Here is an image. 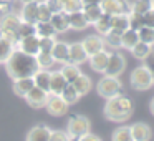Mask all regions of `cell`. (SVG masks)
I'll use <instances>...</instances> for the list:
<instances>
[{
  "label": "cell",
  "mask_w": 154,
  "mask_h": 141,
  "mask_svg": "<svg viewBox=\"0 0 154 141\" xmlns=\"http://www.w3.org/2000/svg\"><path fill=\"white\" fill-rule=\"evenodd\" d=\"M4 67H5L7 75L12 80H17V78H30L38 70L37 57L35 55H28L25 52H20L17 48L10 55V58L4 63Z\"/></svg>",
  "instance_id": "cell-1"
},
{
  "label": "cell",
  "mask_w": 154,
  "mask_h": 141,
  "mask_svg": "<svg viewBox=\"0 0 154 141\" xmlns=\"http://www.w3.org/2000/svg\"><path fill=\"white\" fill-rule=\"evenodd\" d=\"M104 116L109 121H114V123H124L128 121L134 113V101L131 100L128 95H118V96H113L109 100H106V105H104L103 110Z\"/></svg>",
  "instance_id": "cell-2"
},
{
  "label": "cell",
  "mask_w": 154,
  "mask_h": 141,
  "mask_svg": "<svg viewBox=\"0 0 154 141\" xmlns=\"http://www.w3.org/2000/svg\"><path fill=\"white\" fill-rule=\"evenodd\" d=\"M22 24V18L15 12H7L0 17V37L7 38L8 42L17 45L18 42V27Z\"/></svg>",
  "instance_id": "cell-3"
},
{
  "label": "cell",
  "mask_w": 154,
  "mask_h": 141,
  "mask_svg": "<svg viewBox=\"0 0 154 141\" xmlns=\"http://www.w3.org/2000/svg\"><path fill=\"white\" fill-rule=\"evenodd\" d=\"M129 83L134 90L137 91H146L154 86V77L151 73L147 65H139L136 67L129 75Z\"/></svg>",
  "instance_id": "cell-4"
},
{
  "label": "cell",
  "mask_w": 154,
  "mask_h": 141,
  "mask_svg": "<svg viewBox=\"0 0 154 141\" xmlns=\"http://www.w3.org/2000/svg\"><path fill=\"white\" fill-rule=\"evenodd\" d=\"M96 91L100 96L104 100H109L113 96L123 93V83H121L119 77H109V75H103L100 81L96 83Z\"/></svg>",
  "instance_id": "cell-5"
},
{
  "label": "cell",
  "mask_w": 154,
  "mask_h": 141,
  "mask_svg": "<svg viewBox=\"0 0 154 141\" xmlns=\"http://www.w3.org/2000/svg\"><path fill=\"white\" fill-rule=\"evenodd\" d=\"M88 131H91V123L86 116H83V114H73V116L68 120L66 133L70 134L71 141H75L76 138L86 134Z\"/></svg>",
  "instance_id": "cell-6"
},
{
  "label": "cell",
  "mask_w": 154,
  "mask_h": 141,
  "mask_svg": "<svg viewBox=\"0 0 154 141\" xmlns=\"http://www.w3.org/2000/svg\"><path fill=\"white\" fill-rule=\"evenodd\" d=\"M126 70V58L121 52H109V58H108V65L103 75H109V77H121L123 71Z\"/></svg>",
  "instance_id": "cell-7"
},
{
  "label": "cell",
  "mask_w": 154,
  "mask_h": 141,
  "mask_svg": "<svg viewBox=\"0 0 154 141\" xmlns=\"http://www.w3.org/2000/svg\"><path fill=\"white\" fill-rule=\"evenodd\" d=\"M45 108H47L48 114L50 116H65V114L68 113V105L65 103V100L60 96V95H48V100H47V105H45Z\"/></svg>",
  "instance_id": "cell-8"
},
{
  "label": "cell",
  "mask_w": 154,
  "mask_h": 141,
  "mask_svg": "<svg viewBox=\"0 0 154 141\" xmlns=\"http://www.w3.org/2000/svg\"><path fill=\"white\" fill-rule=\"evenodd\" d=\"M48 91L42 90L38 86H33L27 95H25V101H27L28 106L35 108V110H40V108H45L47 105V100H48Z\"/></svg>",
  "instance_id": "cell-9"
},
{
  "label": "cell",
  "mask_w": 154,
  "mask_h": 141,
  "mask_svg": "<svg viewBox=\"0 0 154 141\" xmlns=\"http://www.w3.org/2000/svg\"><path fill=\"white\" fill-rule=\"evenodd\" d=\"M101 8L108 15L129 14V2L128 0H101Z\"/></svg>",
  "instance_id": "cell-10"
},
{
  "label": "cell",
  "mask_w": 154,
  "mask_h": 141,
  "mask_svg": "<svg viewBox=\"0 0 154 141\" xmlns=\"http://www.w3.org/2000/svg\"><path fill=\"white\" fill-rule=\"evenodd\" d=\"M15 48L20 52H25L28 55H37L40 52V37L38 35H28V37H22L17 42Z\"/></svg>",
  "instance_id": "cell-11"
},
{
  "label": "cell",
  "mask_w": 154,
  "mask_h": 141,
  "mask_svg": "<svg viewBox=\"0 0 154 141\" xmlns=\"http://www.w3.org/2000/svg\"><path fill=\"white\" fill-rule=\"evenodd\" d=\"M108 58H109V52H106V48L98 53H93L88 57V63H90V68L96 73H104L108 65Z\"/></svg>",
  "instance_id": "cell-12"
},
{
  "label": "cell",
  "mask_w": 154,
  "mask_h": 141,
  "mask_svg": "<svg viewBox=\"0 0 154 141\" xmlns=\"http://www.w3.org/2000/svg\"><path fill=\"white\" fill-rule=\"evenodd\" d=\"M22 22H27V24H37L38 22V2H27V4H22V8L18 12Z\"/></svg>",
  "instance_id": "cell-13"
},
{
  "label": "cell",
  "mask_w": 154,
  "mask_h": 141,
  "mask_svg": "<svg viewBox=\"0 0 154 141\" xmlns=\"http://www.w3.org/2000/svg\"><path fill=\"white\" fill-rule=\"evenodd\" d=\"M81 45H83L85 52L88 53V57L93 53H98V52L104 50V40L103 37H101L100 33H94V35H88L86 38H85L83 42H81Z\"/></svg>",
  "instance_id": "cell-14"
},
{
  "label": "cell",
  "mask_w": 154,
  "mask_h": 141,
  "mask_svg": "<svg viewBox=\"0 0 154 141\" xmlns=\"http://www.w3.org/2000/svg\"><path fill=\"white\" fill-rule=\"evenodd\" d=\"M131 136H133V141H149L152 138V131H151V126L146 123H137L131 124Z\"/></svg>",
  "instance_id": "cell-15"
},
{
  "label": "cell",
  "mask_w": 154,
  "mask_h": 141,
  "mask_svg": "<svg viewBox=\"0 0 154 141\" xmlns=\"http://www.w3.org/2000/svg\"><path fill=\"white\" fill-rule=\"evenodd\" d=\"M66 85H68V81L61 75L60 70L50 71V88H48V93L50 95H61V91L65 90Z\"/></svg>",
  "instance_id": "cell-16"
},
{
  "label": "cell",
  "mask_w": 154,
  "mask_h": 141,
  "mask_svg": "<svg viewBox=\"0 0 154 141\" xmlns=\"http://www.w3.org/2000/svg\"><path fill=\"white\" fill-rule=\"evenodd\" d=\"M68 61L75 65H81L85 61H88V53L85 52L81 42H75L70 43V53H68Z\"/></svg>",
  "instance_id": "cell-17"
},
{
  "label": "cell",
  "mask_w": 154,
  "mask_h": 141,
  "mask_svg": "<svg viewBox=\"0 0 154 141\" xmlns=\"http://www.w3.org/2000/svg\"><path fill=\"white\" fill-rule=\"evenodd\" d=\"M68 53H70V43L66 42H60L57 40L51 48V57H53L55 63L61 65V63H66L68 61Z\"/></svg>",
  "instance_id": "cell-18"
},
{
  "label": "cell",
  "mask_w": 154,
  "mask_h": 141,
  "mask_svg": "<svg viewBox=\"0 0 154 141\" xmlns=\"http://www.w3.org/2000/svg\"><path fill=\"white\" fill-rule=\"evenodd\" d=\"M50 24L53 27V30L58 33H65L66 30H70V22H68V14L66 12H55L50 18Z\"/></svg>",
  "instance_id": "cell-19"
},
{
  "label": "cell",
  "mask_w": 154,
  "mask_h": 141,
  "mask_svg": "<svg viewBox=\"0 0 154 141\" xmlns=\"http://www.w3.org/2000/svg\"><path fill=\"white\" fill-rule=\"evenodd\" d=\"M51 130L47 124H35L27 134V141H50Z\"/></svg>",
  "instance_id": "cell-20"
},
{
  "label": "cell",
  "mask_w": 154,
  "mask_h": 141,
  "mask_svg": "<svg viewBox=\"0 0 154 141\" xmlns=\"http://www.w3.org/2000/svg\"><path fill=\"white\" fill-rule=\"evenodd\" d=\"M68 22H70V28L71 30H85V28L90 27V24H88L86 17H85L83 10H76V12H71V14H68Z\"/></svg>",
  "instance_id": "cell-21"
},
{
  "label": "cell",
  "mask_w": 154,
  "mask_h": 141,
  "mask_svg": "<svg viewBox=\"0 0 154 141\" xmlns=\"http://www.w3.org/2000/svg\"><path fill=\"white\" fill-rule=\"evenodd\" d=\"M35 86V81L33 78H17V80H14V93L17 95V96L20 98H25V95L28 93V91L32 90V88Z\"/></svg>",
  "instance_id": "cell-22"
},
{
  "label": "cell",
  "mask_w": 154,
  "mask_h": 141,
  "mask_svg": "<svg viewBox=\"0 0 154 141\" xmlns=\"http://www.w3.org/2000/svg\"><path fill=\"white\" fill-rule=\"evenodd\" d=\"M152 45H149V43H144V42H137L136 45H134L133 48H131V53H133V57L136 58V60H139V61H144V60H147V58L152 55Z\"/></svg>",
  "instance_id": "cell-23"
},
{
  "label": "cell",
  "mask_w": 154,
  "mask_h": 141,
  "mask_svg": "<svg viewBox=\"0 0 154 141\" xmlns=\"http://www.w3.org/2000/svg\"><path fill=\"white\" fill-rule=\"evenodd\" d=\"M121 33H123V32L111 28L106 35H103L104 47L109 48V50H119L121 48Z\"/></svg>",
  "instance_id": "cell-24"
},
{
  "label": "cell",
  "mask_w": 154,
  "mask_h": 141,
  "mask_svg": "<svg viewBox=\"0 0 154 141\" xmlns=\"http://www.w3.org/2000/svg\"><path fill=\"white\" fill-rule=\"evenodd\" d=\"M75 86V90L78 91V93L81 95V96H85V95H88L91 91V86H93V83H91V78L86 77L85 73H80L76 77V80L71 83Z\"/></svg>",
  "instance_id": "cell-25"
},
{
  "label": "cell",
  "mask_w": 154,
  "mask_h": 141,
  "mask_svg": "<svg viewBox=\"0 0 154 141\" xmlns=\"http://www.w3.org/2000/svg\"><path fill=\"white\" fill-rule=\"evenodd\" d=\"M81 10H83V14H85V17H86V20L90 25H94L101 18V15L104 14L101 5H83Z\"/></svg>",
  "instance_id": "cell-26"
},
{
  "label": "cell",
  "mask_w": 154,
  "mask_h": 141,
  "mask_svg": "<svg viewBox=\"0 0 154 141\" xmlns=\"http://www.w3.org/2000/svg\"><path fill=\"white\" fill-rule=\"evenodd\" d=\"M139 42V35H137V30H133V28H126V30L121 33V48H126V50H131L134 45Z\"/></svg>",
  "instance_id": "cell-27"
},
{
  "label": "cell",
  "mask_w": 154,
  "mask_h": 141,
  "mask_svg": "<svg viewBox=\"0 0 154 141\" xmlns=\"http://www.w3.org/2000/svg\"><path fill=\"white\" fill-rule=\"evenodd\" d=\"M32 78H33V81H35V86H38V88H42V90L48 91V88H50V70L38 68Z\"/></svg>",
  "instance_id": "cell-28"
},
{
  "label": "cell",
  "mask_w": 154,
  "mask_h": 141,
  "mask_svg": "<svg viewBox=\"0 0 154 141\" xmlns=\"http://www.w3.org/2000/svg\"><path fill=\"white\" fill-rule=\"evenodd\" d=\"M60 71H61V75H63V77L66 78V81H68V83H73V81L76 80V77L81 73L80 65L70 63V61H66V63H61Z\"/></svg>",
  "instance_id": "cell-29"
},
{
  "label": "cell",
  "mask_w": 154,
  "mask_h": 141,
  "mask_svg": "<svg viewBox=\"0 0 154 141\" xmlns=\"http://www.w3.org/2000/svg\"><path fill=\"white\" fill-rule=\"evenodd\" d=\"M15 50V43L8 42L7 38L0 37V65H4L5 61L10 58V55L14 53Z\"/></svg>",
  "instance_id": "cell-30"
},
{
  "label": "cell",
  "mask_w": 154,
  "mask_h": 141,
  "mask_svg": "<svg viewBox=\"0 0 154 141\" xmlns=\"http://www.w3.org/2000/svg\"><path fill=\"white\" fill-rule=\"evenodd\" d=\"M61 98L65 100V103L70 106V105H75V103H78L80 101V98H81V95L78 93L76 90H75V86L71 83H68L66 86H65V90L61 91V95H60Z\"/></svg>",
  "instance_id": "cell-31"
},
{
  "label": "cell",
  "mask_w": 154,
  "mask_h": 141,
  "mask_svg": "<svg viewBox=\"0 0 154 141\" xmlns=\"http://www.w3.org/2000/svg\"><path fill=\"white\" fill-rule=\"evenodd\" d=\"M35 33L40 38H45V37L57 38V32L53 30L50 22H37V24H35Z\"/></svg>",
  "instance_id": "cell-32"
},
{
  "label": "cell",
  "mask_w": 154,
  "mask_h": 141,
  "mask_svg": "<svg viewBox=\"0 0 154 141\" xmlns=\"http://www.w3.org/2000/svg\"><path fill=\"white\" fill-rule=\"evenodd\" d=\"M111 28L119 30V32H124L126 28H129V18H128V14L111 15Z\"/></svg>",
  "instance_id": "cell-33"
},
{
  "label": "cell",
  "mask_w": 154,
  "mask_h": 141,
  "mask_svg": "<svg viewBox=\"0 0 154 141\" xmlns=\"http://www.w3.org/2000/svg\"><path fill=\"white\" fill-rule=\"evenodd\" d=\"M35 57H37L38 68H43V70H50V68H53L55 60H53V57H51L50 52H38Z\"/></svg>",
  "instance_id": "cell-34"
},
{
  "label": "cell",
  "mask_w": 154,
  "mask_h": 141,
  "mask_svg": "<svg viewBox=\"0 0 154 141\" xmlns=\"http://www.w3.org/2000/svg\"><path fill=\"white\" fill-rule=\"evenodd\" d=\"M111 141H133L131 136V128L129 126H119L113 131L111 134Z\"/></svg>",
  "instance_id": "cell-35"
},
{
  "label": "cell",
  "mask_w": 154,
  "mask_h": 141,
  "mask_svg": "<svg viewBox=\"0 0 154 141\" xmlns=\"http://www.w3.org/2000/svg\"><path fill=\"white\" fill-rule=\"evenodd\" d=\"M94 28H96V32L101 35V37H103V35H106L108 32L111 30V15L103 14L100 20L94 24Z\"/></svg>",
  "instance_id": "cell-36"
},
{
  "label": "cell",
  "mask_w": 154,
  "mask_h": 141,
  "mask_svg": "<svg viewBox=\"0 0 154 141\" xmlns=\"http://www.w3.org/2000/svg\"><path fill=\"white\" fill-rule=\"evenodd\" d=\"M149 8H151V0H133V2H129V12H134V14L143 15Z\"/></svg>",
  "instance_id": "cell-37"
},
{
  "label": "cell",
  "mask_w": 154,
  "mask_h": 141,
  "mask_svg": "<svg viewBox=\"0 0 154 141\" xmlns=\"http://www.w3.org/2000/svg\"><path fill=\"white\" fill-rule=\"evenodd\" d=\"M137 35H139V40L144 42V43H149L154 47V28L152 27H146V25H143V27L137 30Z\"/></svg>",
  "instance_id": "cell-38"
},
{
  "label": "cell",
  "mask_w": 154,
  "mask_h": 141,
  "mask_svg": "<svg viewBox=\"0 0 154 141\" xmlns=\"http://www.w3.org/2000/svg\"><path fill=\"white\" fill-rule=\"evenodd\" d=\"M60 5H61V12H66V14H71V12L83 8L81 0H60Z\"/></svg>",
  "instance_id": "cell-39"
},
{
  "label": "cell",
  "mask_w": 154,
  "mask_h": 141,
  "mask_svg": "<svg viewBox=\"0 0 154 141\" xmlns=\"http://www.w3.org/2000/svg\"><path fill=\"white\" fill-rule=\"evenodd\" d=\"M53 12L48 8V5L45 4V0L38 2V22H50Z\"/></svg>",
  "instance_id": "cell-40"
},
{
  "label": "cell",
  "mask_w": 154,
  "mask_h": 141,
  "mask_svg": "<svg viewBox=\"0 0 154 141\" xmlns=\"http://www.w3.org/2000/svg\"><path fill=\"white\" fill-rule=\"evenodd\" d=\"M128 18H129V28H133V30H139V28L143 27V15L141 14L129 12V14H128Z\"/></svg>",
  "instance_id": "cell-41"
},
{
  "label": "cell",
  "mask_w": 154,
  "mask_h": 141,
  "mask_svg": "<svg viewBox=\"0 0 154 141\" xmlns=\"http://www.w3.org/2000/svg\"><path fill=\"white\" fill-rule=\"evenodd\" d=\"M28 35H37L35 33V24H27V22H22L20 27H18V37H28ZM18 38V40H20Z\"/></svg>",
  "instance_id": "cell-42"
},
{
  "label": "cell",
  "mask_w": 154,
  "mask_h": 141,
  "mask_svg": "<svg viewBox=\"0 0 154 141\" xmlns=\"http://www.w3.org/2000/svg\"><path fill=\"white\" fill-rule=\"evenodd\" d=\"M57 38H51V37H45L40 38V52H50L51 53V48H53Z\"/></svg>",
  "instance_id": "cell-43"
},
{
  "label": "cell",
  "mask_w": 154,
  "mask_h": 141,
  "mask_svg": "<svg viewBox=\"0 0 154 141\" xmlns=\"http://www.w3.org/2000/svg\"><path fill=\"white\" fill-rule=\"evenodd\" d=\"M143 25H146V27H152L154 28V10H147L143 14Z\"/></svg>",
  "instance_id": "cell-44"
},
{
  "label": "cell",
  "mask_w": 154,
  "mask_h": 141,
  "mask_svg": "<svg viewBox=\"0 0 154 141\" xmlns=\"http://www.w3.org/2000/svg\"><path fill=\"white\" fill-rule=\"evenodd\" d=\"M45 4L48 5L51 12H61V5H60V0H45Z\"/></svg>",
  "instance_id": "cell-45"
},
{
  "label": "cell",
  "mask_w": 154,
  "mask_h": 141,
  "mask_svg": "<svg viewBox=\"0 0 154 141\" xmlns=\"http://www.w3.org/2000/svg\"><path fill=\"white\" fill-rule=\"evenodd\" d=\"M75 141H101V138H100V136H96V134H93L91 131H88L86 134H83V136L76 138Z\"/></svg>",
  "instance_id": "cell-46"
},
{
  "label": "cell",
  "mask_w": 154,
  "mask_h": 141,
  "mask_svg": "<svg viewBox=\"0 0 154 141\" xmlns=\"http://www.w3.org/2000/svg\"><path fill=\"white\" fill-rule=\"evenodd\" d=\"M7 12H12L10 2H7V0H0V15L7 14Z\"/></svg>",
  "instance_id": "cell-47"
},
{
  "label": "cell",
  "mask_w": 154,
  "mask_h": 141,
  "mask_svg": "<svg viewBox=\"0 0 154 141\" xmlns=\"http://www.w3.org/2000/svg\"><path fill=\"white\" fill-rule=\"evenodd\" d=\"M81 4L83 5H100L101 0H81Z\"/></svg>",
  "instance_id": "cell-48"
},
{
  "label": "cell",
  "mask_w": 154,
  "mask_h": 141,
  "mask_svg": "<svg viewBox=\"0 0 154 141\" xmlns=\"http://www.w3.org/2000/svg\"><path fill=\"white\" fill-rule=\"evenodd\" d=\"M149 111H151V114L154 116V96H152V100L149 101Z\"/></svg>",
  "instance_id": "cell-49"
},
{
  "label": "cell",
  "mask_w": 154,
  "mask_h": 141,
  "mask_svg": "<svg viewBox=\"0 0 154 141\" xmlns=\"http://www.w3.org/2000/svg\"><path fill=\"white\" fill-rule=\"evenodd\" d=\"M147 67H149L151 73H152V77H154V58H152V61H151V65H147Z\"/></svg>",
  "instance_id": "cell-50"
},
{
  "label": "cell",
  "mask_w": 154,
  "mask_h": 141,
  "mask_svg": "<svg viewBox=\"0 0 154 141\" xmlns=\"http://www.w3.org/2000/svg\"><path fill=\"white\" fill-rule=\"evenodd\" d=\"M22 4H27V2H33V0H20ZM37 2H40V0H37Z\"/></svg>",
  "instance_id": "cell-51"
},
{
  "label": "cell",
  "mask_w": 154,
  "mask_h": 141,
  "mask_svg": "<svg viewBox=\"0 0 154 141\" xmlns=\"http://www.w3.org/2000/svg\"><path fill=\"white\" fill-rule=\"evenodd\" d=\"M151 10H154V0H151Z\"/></svg>",
  "instance_id": "cell-52"
},
{
  "label": "cell",
  "mask_w": 154,
  "mask_h": 141,
  "mask_svg": "<svg viewBox=\"0 0 154 141\" xmlns=\"http://www.w3.org/2000/svg\"><path fill=\"white\" fill-rule=\"evenodd\" d=\"M151 57H152V58H154V48H152V55H151Z\"/></svg>",
  "instance_id": "cell-53"
},
{
  "label": "cell",
  "mask_w": 154,
  "mask_h": 141,
  "mask_svg": "<svg viewBox=\"0 0 154 141\" xmlns=\"http://www.w3.org/2000/svg\"><path fill=\"white\" fill-rule=\"evenodd\" d=\"M7 2H12V0H7Z\"/></svg>",
  "instance_id": "cell-54"
}]
</instances>
